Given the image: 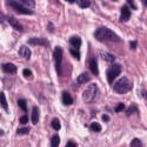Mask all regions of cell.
Segmentation results:
<instances>
[{"mask_svg":"<svg viewBox=\"0 0 147 147\" xmlns=\"http://www.w3.org/2000/svg\"><path fill=\"white\" fill-rule=\"evenodd\" d=\"M0 106H1L6 112H8V104L6 100V96L4 94V92H0Z\"/></svg>","mask_w":147,"mask_h":147,"instance_id":"cell-17","label":"cell"},{"mask_svg":"<svg viewBox=\"0 0 147 147\" xmlns=\"http://www.w3.org/2000/svg\"><path fill=\"white\" fill-rule=\"evenodd\" d=\"M28 44L30 45H33V46H45L47 47L50 45L47 39H44V38H31L28 40Z\"/></svg>","mask_w":147,"mask_h":147,"instance_id":"cell-9","label":"cell"},{"mask_svg":"<svg viewBox=\"0 0 147 147\" xmlns=\"http://www.w3.org/2000/svg\"><path fill=\"white\" fill-rule=\"evenodd\" d=\"M77 4L79 5V7L81 8H87L91 6L92 1H90V0H77Z\"/></svg>","mask_w":147,"mask_h":147,"instance_id":"cell-19","label":"cell"},{"mask_svg":"<svg viewBox=\"0 0 147 147\" xmlns=\"http://www.w3.org/2000/svg\"><path fill=\"white\" fill-rule=\"evenodd\" d=\"M120 73H121V65H119V64H114L111 67H108V69L106 71L107 82L109 85H113L114 80L117 79V77L120 76Z\"/></svg>","mask_w":147,"mask_h":147,"instance_id":"cell-4","label":"cell"},{"mask_svg":"<svg viewBox=\"0 0 147 147\" xmlns=\"http://www.w3.org/2000/svg\"><path fill=\"white\" fill-rule=\"evenodd\" d=\"M68 42H69L72 48H74V50H79L80 46H81L82 40H81L80 36H78V35H72L71 38L68 39Z\"/></svg>","mask_w":147,"mask_h":147,"instance_id":"cell-10","label":"cell"},{"mask_svg":"<svg viewBox=\"0 0 147 147\" xmlns=\"http://www.w3.org/2000/svg\"><path fill=\"white\" fill-rule=\"evenodd\" d=\"M129 46H131V50H136L137 46H138V42H137L136 40H132V41L129 42Z\"/></svg>","mask_w":147,"mask_h":147,"instance_id":"cell-34","label":"cell"},{"mask_svg":"<svg viewBox=\"0 0 147 147\" xmlns=\"http://www.w3.org/2000/svg\"><path fill=\"white\" fill-rule=\"evenodd\" d=\"M126 3H127L126 5L129 6V7H128L129 9H131V8H132V9H137V6H136V4H134V1H132V0H127Z\"/></svg>","mask_w":147,"mask_h":147,"instance_id":"cell-32","label":"cell"},{"mask_svg":"<svg viewBox=\"0 0 147 147\" xmlns=\"http://www.w3.org/2000/svg\"><path fill=\"white\" fill-rule=\"evenodd\" d=\"M131 16H132V12L131 9L128 8L127 5H124L121 7V12H120V21L121 22H126L131 19Z\"/></svg>","mask_w":147,"mask_h":147,"instance_id":"cell-7","label":"cell"},{"mask_svg":"<svg viewBox=\"0 0 147 147\" xmlns=\"http://www.w3.org/2000/svg\"><path fill=\"white\" fill-rule=\"evenodd\" d=\"M96 94H98V86H96V84H91L90 86L84 91V93H82V100L86 104H91V102L94 101Z\"/></svg>","mask_w":147,"mask_h":147,"instance_id":"cell-3","label":"cell"},{"mask_svg":"<svg viewBox=\"0 0 147 147\" xmlns=\"http://www.w3.org/2000/svg\"><path fill=\"white\" fill-rule=\"evenodd\" d=\"M20 5H22L24 7H34L35 6V1H33V0H21V1H19Z\"/></svg>","mask_w":147,"mask_h":147,"instance_id":"cell-21","label":"cell"},{"mask_svg":"<svg viewBox=\"0 0 147 147\" xmlns=\"http://www.w3.org/2000/svg\"><path fill=\"white\" fill-rule=\"evenodd\" d=\"M30 133V127H20L17 129V134L18 136H26Z\"/></svg>","mask_w":147,"mask_h":147,"instance_id":"cell-26","label":"cell"},{"mask_svg":"<svg viewBox=\"0 0 147 147\" xmlns=\"http://www.w3.org/2000/svg\"><path fill=\"white\" fill-rule=\"evenodd\" d=\"M100 55L105 61H108V63H114V60H115V57L108 52H101Z\"/></svg>","mask_w":147,"mask_h":147,"instance_id":"cell-16","label":"cell"},{"mask_svg":"<svg viewBox=\"0 0 147 147\" xmlns=\"http://www.w3.org/2000/svg\"><path fill=\"white\" fill-rule=\"evenodd\" d=\"M4 134H5V132H4L3 129H0V137H3V136H4Z\"/></svg>","mask_w":147,"mask_h":147,"instance_id":"cell-40","label":"cell"},{"mask_svg":"<svg viewBox=\"0 0 147 147\" xmlns=\"http://www.w3.org/2000/svg\"><path fill=\"white\" fill-rule=\"evenodd\" d=\"M65 147H77V144H76L74 140H68Z\"/></svg>","mask_w":147,"mask_h":147,"instance_id":"cell-33","label":"cell"},{"mask_svg":"<svg viewBox=\"0 0 147 147\" xmlns=\"http://www.w3.org/2000/svg\"><path fill=\"white\" fill-rule=\"evenodd\" d=\"M142 98L146 100V88H145V90H142Z\"/></svg>","mask_w":147,"mask_h":147,"instance_id":"cell-38","label":"cell"},{"mask_svg":"<svg viewBox=\"0 0 147 147\" xmlns=\"http://www.w3.org/2000/svg\"><path fill=\"white\" fill-rule=\"evenodd\" d=\"M19 55H20L21 58H24V59L28 60V59L31 58V50H30L27 46H21V47L19 48Z\"/></svg>","mask_w":147,"mask_h":147,"instance_id":"cell-15","label":"cell"},{"mask_svg":"<svg viewBox=\"0 0 147 147\" xmlns=\"http://www.w3.org/2000/svg\"><path fill=\"white\" fill-rule=\"evenodd\" d=\"M61 102H63L65 106H71L73 104V98L67 91H64L61 93Z\"/></svg>","mask_w":147,"mask_h":147,"instance_id":"cell-12","label":"cell"},{"mask_svg":"<svg viewBox=\"0 0 147 147\" xmlns=\"http://www.w3.org/2000/svg\"><path fill=\"white\" fill-rule=\"evenodd\" d=\"M129 147H142L141 140H140V139H138V138L133 139V140L131 141V145H129Z\"/></svg>","mask_w":147,"mask_h":147,"instance_id":"cell-27","label":"cell"},{"mask_svg":"<svg viewBox=\"0 0 147 147\" xmlns=\"http://www.w3.org/2000/svg\"><path fill=\"white\" fill-rule=\"evenodd\" d=\"M51 126H52V128H53L54 131H59V129H60L61 125H60V121H59L58 118L52 119V121H51Z\"/></svg>","mask_w":147,"mask_h":147,"instance_id":"cell-23","label":"cell"},{"mask_svg":"<svg viewBox=\"0 0 147 147\" xmlns=\"http://www.w3.org/2000/svg\"><path fill=\"white\" fill-rule=\"evenodd\" d=\"M88 67H90L91 72L93 73L94 76L99 74V69H98V61H96V59L94 57L90 58V60H88Z\"/></svg>","mask_w":147,"mask_h":147,"instance_id":"cell-13","label":"cell"},{"mask_svg":"<svg viewBox=\"0 0 147 147\" xmlns=\"http://www.w3.org/2000/svg\"><path fill=\"white\" fill-rule=\"evenodd\" d=\"M68 3L69 4H74V3H77V0H68Z\"/></svg>","mask_w":147,"mask_h":147,"instance_id":"cell-39","label":"cell"},{"mask_svg":"<svg viewBox=\"0 0 147 147\" xmlns=\"http://www.w3.org/2000/svg\"><path fill=\"white\" fill-rule=\"evenodd\" d=\"M94 38L100 41V42H119L120 41V36L117 35L112 30H109L107 27H99L96 28L94 32Z\"/></svg>","mask_w":147,"mask_h":147,"instance_id":"cell-1","label":"cell"},{"mask_svg":"<svg viewBox=\"0 0 147 147\" xmlns=\"http://www.w3.org/2000/svg\"><path fill=\"white\" fill-rule=\"evenodd\" d=\"M8 6H11L12 8H13L17 13L19 14H26V16H32L34 12L31 9V8H26V7H24L22 5H20L19 1H6Z\"/></svg>","mask_w":147,"mask_h":147,"instance_id":"cell-6","label":"cell"},{"mask_svg":"<svg viewBox=\"0 0 147 147\" xmlns=\"http://www.w3.org/2000/svg\"><path fill=\"white\" fill-rule=\"evenodd\" d=\"M22 74H24V77H25V78H31L32 77V71L28 69V68H25L22 71Z\"/></svg>","mask_w":147,"mask_h":147,"instance_id":"cell-30","label":"cell"},{"mask_svg":"<svg viewBox=\"0 0 147 147\" xmlns=\"http://www.w3.org/2000/svg\"><path fill=\"white\" fill-rule=\"evenodd\" d=\"M133 88V84L132 81L127 78V77H124V78H120L113 86V90L115 93L118 94H126L128 93Z\"/></svg>","mask_w":147,"mask_h":147,"instance_id":"cell-2","label":"cell"},{"mask_svg":"<svg viewBox=\"0 0 147 147\" xmlns=\"http://www.w3.org/2000/svg\"><path fill=\"white\" fill-rule=\"evenodd\" d=\"M90 128L93 131V132H95V133H99V132H101V125L99 124V122H92V124L90 125Z\"/></svg>","mask_w":147,"mask_h":147,"instance_id":"cell-22","label":"cell"},{"mask_svg":"<svg viewBox=\"0 0 147 147\" xmlns=\"http://www.w3.org/2000/svg\"><path fill=\"white\" fill-rule=\"evenodd\" d=\"M18 105H19V107H20L25 113L27 112V102H26L25 99H19V100H18Z\"/></svg>","mask_w":147,"mask_h":147,"instance_id":"cell-25","label":"cell"},{"mask_svg":"<svg viewBox=\"0 0 147 147\" xmlns=\"http://www.w3.org/2000/svg\"><path fill=\"white\" fill-rule=\"evenodd\" d=\"M6 19H7V17H6L4 13H1V12H0V22H4Z\"/></svg>","mask_w":147,"mask_h":147,"instance_id":"cell-36","label":"cell"},{"mask_svg":"<svg viewBox=\"0 0 147 147\" xmlns=\"http://www.w3.org/2000/svg\"><path fill=\"white\" fill-rule=\"evenodd\" d=\"M7 21H8V24H9V25L13 27L16 31H18V32H20V33L24 32L22 25H21V24H20L16 18H13V17H7Z\"/></svg>","mask_w":147,"mask_h":147,"instance_id":"cell-8","label":"cell"},{"mask_svg":"<svg viewBox=\"0 0 147 147\" xmlns=\"http://www.w3.org/2000/svg\"><path fill=\"white\" fill-rule=\"evenodd\" d=\"M59 145H60V138L55 134V136L51 138V147H59Z\"/></svg>","mask_w":147,"mask_h":147,"instance_id":"cell-24","label":"cell"},{"mask_svg":"<svg viewBox=\"0 0 147 147\" xmlns=\"http://www.w3.org/2000/svg\"><path fill=\"white\" fill-rule=\"evenodd\" d=\"M69 53L74 57L77 60H80V52H79V50H74V48H69Z\"/></svg>","mask_w":147,"mask_h":147,"instance_id":"cell-28","label":"cell"},{"mask_svg":"<svg viewBox=\"0 0 147 147\" xmlns=\"http://www.w3.org/2000/svg\"><path fill=\"white\" fill-rule=\"evenodd\" d=\"M124 109H125V105L122 104V102H119V104L115 106L114 111H115V112H121V111H124Z\"/></svg>","mask_w":147,"mask_h":147,"instance_id":"cell-29","label":"cell"},{"mask_svg":"<svg viewBox=\"0 0 147 147\" xmlns=\"http://www.w3.org/2000/svg\"><path fill=\"white\" fill-rule=\"evenodd\" d=\"M142 5L146 7V5H147V1H146V0H142Z\"/></svg>","mask_w":147,"mask_h":147,"instance_id":"cell-41","label":"cell"},{"mask_svg":"<svg viewBox=\"0 0 147 147\" xmlns=\"http://www.w3.org/2000/svg\"><path fill=\"white\" fill-rule=\"evenodd\" d=\"M102 120H104L105 122H108V121H109V117H108L107 114H104V115H102Z\"/></svg>","mask_w":147,"mask_h":147,"instance_id":"cell-37","label":"cell"},{"mask_svg":"<svg viewBox=\"0 0 147 147\" xmlns=\"http://www.w3.org/2000/svg\"><path fill=\"white\" fill-rule=\"evenodd\" d=\"M88 80H90V77H88L87 73H81V74H79L78 78H77V82L80 84V85L86 84Z\"/></svg>","mask_w":147,"mask_h":147,"instance_id":"cell-18","label":"cell"},{"mask_svg":"<svg viewBox=\"0 0 147 147\" xmlns=\"http://www.w3.org/2000/svg\"><path fill=\"white\" fill-rule=\"evenodd\" d=\"M133 113H138V107H137V105H131L127 109H126V115L127 117H129V115H132Z\"/></svg>","mask_w":147,"mask_h":147,"instance_id":"cell-20","label":"cell"},{"mask_svg":"<svg viewBox=\"0 0 147 147\" xmlns=\"http://www.w3.org/2000/svg\"><path fill=\"white\" fill-rule=\"evenodd\" d=\"M19 121H20L21 125H26L27 122H28V117H27V115H22V117L19 119Z\"/></svg>","mask_w":147,"mask_h":147,"instance_id":"cell-31","label":"cell"},{"mask_svg":"<svg viewBox=\"0 0 147 147\" xmlns=\"http://www.w3.org/2000/svg\"><path fill=\"white\" fill-rule=\"evenodd\" d=\"M47 30L50 31V32H53V31H54V25H53L52 22H48V24H47Z\"/></svg>","mask_w":147,"mask_h":147,"instance_id":"cell-35","label":"cell"},{"mask_svg":"<svg viewBox=\"0 0 147 147\" xmlns=\"http://www.w3.org/2000/svg\"><path fill=\"white\" fill-rule=\"evenodd\" d=\"M39 118H40V112H39V107L34 106L32 108V114H31V121L33 125H36L39 122Z\"/></svg>","mask_w":147,"mask_h":147,"instance_id":"cell-14","label":"cell"},{"mask_svg":"<svg viewBox=\"0 0 147 147\" xmlns=\"http://www.w3.org/2000/svg\"><path fill=\"white\" fill-rule=\"evenodd\" d=\"M63 55H64V51L60 46H57L54 48L53 52V58H54V63H55V71L58 73V76L61 74V63H63Z\"/></svg>","mask_w":147,"mask_h":147,"instance_id":"cell-5","label":"cell"},{"mask_svg":"<svg viewBox=\"0 0 147 147\" xmlns=\"http://www.w3.org/2000/svg\"><path fill=\"white\" fill-rule=\"evenodd\" d=\"M1 69L5 72V73H8V74H16L18 68L16 65L11 64V63H6V64H3L1 65Z\"/></svg>","mask_w":147,"mask_h":147,"instance_id":"cell-11","label":"cell"}]
</instances>
